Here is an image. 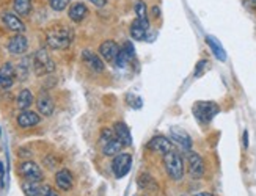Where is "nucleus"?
Segmentation results:
<instances>
[{"instance_id":"1","label":"nucleus","mask_w":256,"mask_h":196,"mask_svg":"<svg viewBox=\"0 0 256 196\" xmlns=\"http://www.w3.org/2000/svg\"><path fill=\"white\" fill-rule=\"evenodd\" d=\"M48 46L55 50H63L71 46L72 42V31L66 27H55L48 31L46 35Z\"/></svg>"},{"instance_id":"2","label":"nucleus","mask_w":256,"mask_h":196,"mask_svg":"<svg viewBox=\"0 0 256 196\" xmlns=\"http://www.w3.org/2000/svg\"><path fill=\"white\" fill-rule=\"evenodd\" d=\"M164 167L172 181H181L184 178V160L180 152L172 149L164 154Z\"/></svg>"},{"instance_id":"3","label":"nucleus","mask_w":256,"mask_h":196,"mask_svg":"<svg viewBox=\"0 0 256 196\" xmlns=\"http://www.w3.org/2000/svg\"><path fill=\"white\" fill-rule=\"evenodd\" d=\"M32 66L36 75H46L55 71V63L50 58L49 52L46 49H38L35 52V55L32 58Z\"/></svg>"},{"instance_id":"4","label":"nucleus","mask_w":256,"mask_h":196,"mask_svg":"<svg viewBox=\"0 0 256 196\" xmlns=\"http://www.w3.org/2000/svg\"><path fill=\"white\" fill-rule=\"evenodd\" d=\"M218 105L214 102H208V101H202L196 102L194 105V115L202 124H209L214 119V116L218 113Z\"/></svg>"},{"instance_id":"5","label":"nucleus","mask_w":256,"mask_h":196,"mask_svg":"<svg viewBox=\"0 0 256 196\" xmlns=\"http://www.w3.org/2000/svg\"><path fill=\"white\" fill-rule=\"evenodd\" d=\"M187 170L192 179H202L204 176V160L196 152L187 154Z\"/></svg>"},{"instance_id":"6","label":"nucleus","mask_w":256,"mask_h":196,"mask_svg":"<svg viewBox=\"0 0 256 196\" xmlns=\"http://www.w3.org/2000/svg\"><path fill=\"white\" fill-rule=\"evenodd\" d=\"M19 174L26 181H32V182H40V181H42V170L40 168L38 163L32 162V160H26V162L20 163Z\"/></svg>"},{"instance_id":"7","label":"nucleus","mask_w":256,"mask_h":196,"mask_svg":"<svg viewBox=\"0 0 256 196\" xmlns=\"http://www.w3.org/2000/svg\"><path fill=\"white\" fill-rule=\"evenodd\" d=\"M132 167V156L130 154H124V152H120V154L115 156L114 162H112V171L116 178H124L129 173Z\"/></svg>"},{"instance_id":"8","label":"nucleus","mask_w":256,"mask_h":196,"mask_svg":"<svg viewBox=\"0 0 256 196\" xmlns=\"http://www.w3.org/2000/svg\"><path fill=\"white\" fill-rule=\"evenodd\" d=\"M16 79H18V75H16L14 64L10 63V61L4 63L2 66H0V88L10 90Z\"/></svg>"},{"instance_id":"9","label":"nucleus","mask_w":256,"mask_h":196,"mask_svg":"<svg viewBox=\"0 0 256 196\" xmlns=\"http://www.w3.org/2000/svg\"><path fill=\"white\" fill-rule=\"evenodd\" d=\"M98 52H99V55L102 57L104 61H107V63H115L118 53H120V46L116 44L114 39H107V41H102L101 42V46H99Z\"/></svg>"},{"instance_id":"10","label":"nucleus","mask_w":256,"mask_h":196,"mask_svg":"<svg viewBox=\"0 0 256 196\" xmlns=\"http://www.w3.org/2000/svg\"><path fill=\"white\" fill-rule=\"evenodd\" d=\"M82 61H84L92 71H94V72H102L104 68H106V66H104V60H102V57L99 55V53H94V52L90 50V49L82 50Z\"/></svg>"},{"instance_id":"11","label":"nucleus","mask_w":256,"mask_h":196,"mask_svg":"<svg viewBox=\"0 0 256 196\" xmlns=\"http://www.w3.org/2000/svg\"><path fill=\"white\" fill-rule=\"evenodd\" d=\"M6 49L11 55H24L28 49V41L22 33H16L13 38L8 41Z\"/></svg>"},{"instance_id":"12","label":"nucleus","mask_w":256,"mask_h":196,"mask_svg":"<svg viewBox=\"0 0 256 196\" xmlns=\"http://www.w3.org/2000/svg\"><path fill=\"white\" fill-rule=\"evenodd\" d=\"M0 19H2V24L11 30V31H14V33H24V30H26V24L22 22L20 17L18 14H13V13H2V16H0Z\"/></svg>"},{"instance_id":"13","label":"nucleus","mask_w":256,"mask_h":196,"mask_svg":"<svg viewBox=\"0 0 256 196\" xmlns=\"http://www.w3.org/2000/svg\"><path fill=\"white\" fill-rule=\"evenodd\" d=\"M148 149L154 151V152H160V154H166V152H170L173 149V145L172 141L164 137V135H156L150 140V143L146 145Z\"/></svg>"},{"instance_id":"14","label":"nucleus","mask_w":256,"mask_h":196,"mask_svg":"<svg viewBox=\"0 0 256 196\" xmlns=\"http://www.w3.org/2000/svg\"><path fill=\"white\" fill-rule=\"evenodd\" d=\"M41 121V118L38 113L32 112V110H22L18 116V126L20 129H28V127H35Z\"/></svg>"},{"instance_id":"15","label":"nucleus","mask_w":256,"mask_h":196,"mask_svg":"<svg viewBox=\"0 0 256 196\" xmlns=\"http://www.w3.org/2000/svg\"><path fill=\"white\" fill-rule=\"evenodd\" d=\"M55 184H57V187L60 190H64V192H68L72 189V185H74V178H72V173L70 170H60L57 171V174H55Z\"/></svg>"},{"instance_id":"16","label":"nucleus","mask_w":256,"mask_h":196,"mask_svg":"<svg viewBox=\"0 0 256 196\" xmlns=\"http://www.w3.org/2000/svg\"><path fill=\"white\" fill-rule=\"evenodd\" d=\"M36 107H38V112L42 116H50L55 110V104L52 101V97L48 93H41L36 99Z\"/></svg>"},{"instance_id":"17","label":"nucleus","mask_w":256,"mask_h":196,"mask_svg":"<svg viewBox=\"0 0 256 196\" xmlns=\"http://www.w3.org/2000/svg\"><path fill=\"white\" fill-rule=\"evenodd\" d=\"M170 135H172V141H174L176 145H180L184 151H190L192 148V140L188 137L182 129L173 127L170 129Z\"/></svg>"},{"instance_id":"18","label":"nucleus","mask_w":256,"mask_h":196,"mask_svg":"<svg viewBox=\"0 0 256 196\" xmlns=\"http://www.w3.org/2000/svg\"><path fill=\"white\" fill-rule=\"evenodd\" d=\"M86 16H88V8H86V5L82 3V2H76V3H72V5L70 6V9H68V17L72 20V22H76V24L82 22V20H84Z\"/></svg>"},{"instance_id":"19","label":"nucleus","mask_w":256,"mask_h":196,"mask_svg":"<svg viewBox=\"0 0 256 196\" xmlns=\"http://www.w3.org/2000/svg\"><path fill=\"white\" fill-rule=\"evenodd\" d=\"M114 130H115L116 138L121 141V143H123V146H130V145H132V135H130V130H129V127H128L124 123H121V121L115 123Z\"/></svg>"},{"instance_id":"20","label":"nucleus","mask_w":256,"mask_h":196,"mask_svg":"<svg viewBox=\"0 0 256 196\" xmlns=\"http://www.w3.org/2000/svg\"><path fill=\"white\" fill-rule=\"evenodd\" d=\"M150 28V24H143L140 20H134L132 25H130V36L137 41H143L146 39V31Z\"/></svg>"},{"instance_id":"21","label":"nucleus","mask_w":256,"mask_h":196,"mask_svg":"<svg viewBox=\"0 0 256 196\" xmlns=\"http://www.w3.org/2000/svg\"><path fill=\"white\" fill-rule=\"evenodd\" d=\"M138 187L143 190V192H148V193H156L159 190V184L154 181L152 176L150 174H142L138 178Z\"/></svg>"},{"instance_id":"22","label":"nucleus","mask_w":256,"mask_h":196,"mask_svg":"<svg viewBox=\"0 0 256 196\" xmlns=\"http://www.w3.org/2000/svg\"><path fill=\"white\" fill-rule=\"evenodd\" d=\"M32 104H33V94L28 90H22L16 99L18 108H20V110H28Z\"/></svg>"},{"instance_id":"23","label":"nucleus","mask_w":256,"mask_h":196,"mask_svg":"<svg viewBox=\"0 0 256 196\" xmlns=\"http://www.w3.org/2000/svg\"><path fill=\"white\" fill-rule=\"evenodd\" d=\"M30 68H33L32 63H30V58L28 57L22 58L19 61V64L16 66V75H18V79L19 80H26L28 77V74H30Z\"/></svg>"},{"instance_id":"24","label":"nucleus","mask_w":256,"mask_h":196,"mask_svg":"<svg viewBox=\"0 0 256 196\" xmlns=\"http://www.w3.org/2000/svg\"><path fill=\"white\" fill-rule=\"evenodd\" d=\"M13 9L18 16H28L32 11V0H13Z\"/></svg>"},{"instance_id":"25","label":"nucleus","mask_w":256,"mask_h":196,"mask_svg":"<svg viewBox=\"0 0 256 196\" xmlns=\"http://www.w3.org/2000/svg\"><path fill=\"white\" fill-rule=\"evenodd\" d=\"M121 148H123V143H121L118 138H114V140H110L108 143L102 145V152H104V156H116L120 154Z\"/></svg>"},{"instance_id":"26","label":"nucleus","mask_w":256,"mask_h":196,"mask_svg":"<svg viewBox=\"0 0 256 196\" xmlns=\"http://www.w3.org/2000/svg\"><path fill=\"white\" fill-rule=\"evenodd\" d=\"M206 42H208V44H209V47L210 49H212V52H214V55L218 58V60H222V61H224V60H226V53H225V50H224V47H222L220 44H218V42L212 38V36H208L206 38Z\"/></svg>"},{"instance_id":"27","label":"nucleus","mask_w":256,"mask_h":196,"mask_svg":"<svg viewBox=\"0 0 256 196\" xmlns=\"http://www.w3.org/2000/svg\"><path fill=\"white\" fill-rule=\"evenodd\" d=\"M20 187H22V192H24V195H26V196H41L38 182L24 181V182H22Z\"/></svg>"},{"instance_id":"28","label":"nucleus","mask_w":256,"mask_h":196,"mask_svg":"<svg viewBox=\"0 0 256 196\" xmlns=\"http://www.w3.org/2000/svg\"><path fill=\"white\" fill-rule=\"evenodd\" d=\"M136 14H137V20H140V22H143V24H150L148 8H146V3L142 2V0H138V2L136 3Z\"/></svg>"},{"instance_id":"29","label":"nucleus","mask_w":256,"mask_h":196,"mask_svg":"<svg viewBox=\"0 0 256 196\" xmlns=\"http://www.w3.org/2000/svg\"><path fill=\"white\" fill-rule=\"evenodd\" d=\"M70 0H49V5L54 11H63V9L68 6Z\"/></svg>"},{"instance_id":"30","label":"nucleus","mask_w":256,"mask_h":196,"mask_svg":"<svg viewBox=\"0 0 256 196\" xmlns=\"http://www.w3.org/2000/svg\"><path fill=\"white\" fill-rule=\"evenodd\" d=\"M129 55L128 53L123 50V49H120V53H118V57H116V60H115V64L118 68H124L126 64H128V61H129Z\"/></svg>"},{"instance_id":"31","label":"nucleus","mask_w":256,"mask_h":196,"mask_svg":"<svg viewBox=\"0 0 256 196\" xmlns=\"http://www.w3.org/2000/svg\"><path fill=\"white\" fill-rule=\"evenodd\" d=\"M114 138H116L115 130H112V129H102L101 130V145L108 143V141L114 140Z\"/></svg>"},{"instance_id":"32","label":"nucleus","mask_w":256,"mask_h":196,"mask_svg":"<svg viewBox=\"0 0 256 196\" xmlns=\"http://www.w3.org/2000/svg\"><path fill=\"white\" fill-rule=\"evenodd\" d=\"M126 99H128V104H129L132 108H140V107L143 105V102H142V99H140L138 96L128 94V96H126Z\"/></svg>"},{"instance_id":"33","label":"nucleus","mask_w":256,"mask_h":196,"mask_svg":"<svg viewBox=\"0 0 256 196\" xmlns=\"http://www.w3.org/2000/svg\"><path fill=\"white\" fill-rule=\"evenodd\" d=\"M40 193H41V196H60L50 185H40Z\"/></svg>"},{"instance_id":"34","label":"nucleus","mask_w":256,"mask_h":196,"mask_svg":"<svg viewBox=\"0 0 256 196\" xmlns=\"http://www.w3.org/2000/svg\"><path fill=\"white\" fill-rule=\"evenodd\" d=\"M121 49H123V50L128 53V55L130 57V58L134 57V46H132V42H124L123 47H121Z\"/></svg>"},{"instance_id":"35","label":"nucleus","mask_w":256,"mask_h":196,"mask_svg":"<svg viewBox=\"0 0 256 196\" xmlns=\"http://www.w3.org/2000/svg\"><path fill=\"white\" fill-rule=\"evenodd\" d=\"M206 60H202V61H198V66H196V69H195V75L196 77H200V74H202V71H203V68L206 66Z\"/></svg>"},{"instance_id":"36","label":"nucleus","mask_w":256,"mask_h":196,"mask_svg":"<svg viewBox=\"0 0 256 196\" xmlns=\"http://www.w3.org/2000/svg\"><path fill=\"white\" fill-rule=\"evenodd\" d=\"M90 2H92L94 6H98V8H102V6L107 5V0H90Z\"/></svg>"},{"instance_id":"37","label":"nucleus","mask_w":256,"mask_h":196,"mask_svg":"<svg viewBox=\"0 0 256 196\" xmlns=\"http://www.w3.org/2000/svg\"><path fill=\"white\" fill-rule=\"evenodd\" d=\"M244 3H246V6L248 9H252V11H254V9H256V0H246Z\"/></svg>"},{"instance_id":"38","label":"nucleus","mask_w":256,"mask_h":196,"mask_svg":"<svg viewBox=\"0 0 256 196\" xmlns=\"http://www.w3.org/2000/svg\"><path fill=\"white\" fill-rule=\"evenodd\" d=\"M152 16H154V17H159V16H160V8H159V6H154V8H152Z\"/></svg>"},{"instance_id":"39","label":"nucleus","mask_w":256,"mask_h":196,"mask_svg":"<svg viewBox=\"0 0 256 196\" xmlns=\"http://www.w3.org/2000/svg\"><path fill=\"white\" fill-rule=\"evenodd\" d=\"M247 138H248V134H247V132H244V146H246V148L248 146V140H247Z\"/></svg>"},{"instance_id":"40","label":"nucleus","mask_w":256,"mask_h":196,"mask_svg":"<svg viewBox=\"0 0 256 196\" xmlns=\"http://www.w3.org/2000/svg\"><path fill=\"white\" fill-rule=\"evenodd\" d=\"M194 196H214V195H212V193H206V192H204V193H198V195H194Z\"/></svg>"}]
</instances>
